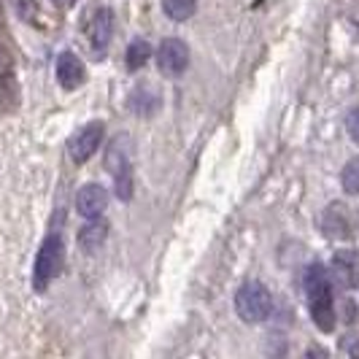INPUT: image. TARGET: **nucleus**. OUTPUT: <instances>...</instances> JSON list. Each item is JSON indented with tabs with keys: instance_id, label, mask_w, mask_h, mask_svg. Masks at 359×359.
<instances>
[{
	"instance_id": "obj_17",
	"label": "nucleus",
	"mask_w": 359,
	"mask_h": 359,
	"mask_svg": "<svg viewBox=\"0 0 359 359\" xmlns=\"http://www.w3.org/2000/svg\"><path fill=\"white\" fill-rule=\"evenodd\" d=\"M54 3H60V6H73L76 0H54Z\"/></svg>"
},
{
	"instance_id": "obj_5",
	"label": "nucleus",
	"mask_w": 359,
	"mask_h": 359,
	"mask_svg": "<svg viewBox=\"0 0 359 359\" xmlns=\"http://www.w3.org/2000/svg\"><path fill=\"white\" fill-rule=\"evenodd\" d=\"M330 273H332V281L341 289L359 287V252L357 249L335 252L332 262H330Z\"/></svg>"
},
{
	"instance_id": "obj_4",
	"label": "nucleus",
	"mask_w": 359,
	"mask_h": 359,
	"mask_svg": "<svg viewBox=\"0 0 359 359\" xmlns=\"http://www.w3.org/2000/svg\"><path fill=\"white\" fill-rule=\"evenodd\" d=\"M157 65L165 76H181L189 65V49L187 43L179 41V38H168L160 43V52H157Z\"/></svg>"
},
{
	"instance_id": "obj_3",
	"label": "nucleus",
	"mask_w": 359,
	"mask_h": 359,
	"mask_svg": "<svg viewBox=\"0 0 359 359\" xmlns=\"http://www.w3.org/2000/svg\"><path fill=\"white\" fill-rule=\"evenodd\" d=\"M62 262H65L62 238H60V235H49V238L41 243V249H38L36 268H33V287H36L38 292H43V289L49 287L54 278L60 276Z\"/></svg>"
},
{
	"instance_id": "obj_16",
	"label": "nucleus",
	"mask_w": 359,
	"mask_h": 359,
	"mask_svg": "<svg viewBox=\"0 0 359 359\" xmlns=\"http://www.w3.org/2000/svg\"><path fill=\"white\" fill-rule=\"evenodd\" d=\"M343 348H346L348 354H354V357H359V341H357V343L346 341V343H343Z\"/></svg>"
},
{
	"instance_id": "obj_11",
	"label": "nucleus",
	"mask_w": 359,
	"mask_h": 359,
	"mask_svg": "<svg viewBox=\"0 0 359 359\" xmlns=\"http://www.w3.org/2000/svg\"><path fill=\"white\" fill-rule=\"evenodd\" d=\"M108 235V224L106 222H97V219H90L81 230H79V246L84 249V252H97L100 246H103V241H106Z\"/></svg>"
},
{
	"instance_id": "obj_7",
	"label": "nucleus",
	"mask_w": 359,
	"mask_h": 359,
	"mask_svg": "<svg viewBox=\"0 0 359 359\" xmlns=\"http://www.w3.org/2000/svg\"><path fill=\"white\" fill-rule=\"evenodd\" d=\"M108 208V192L97 184H87L76 195V211L84 219H97Z\"/></svg>"
},
{
	"instance_id": "obj_13",
	"label": "nucleus",
	"mask_w": 359,
	"mask_h": 359,
	"mask_svg": "<svg viewBox=\"0 0 359 359\" xmlns=\"http://www.w3.org/2000/svg\"><path fill=\"white\" fill-rule=\"evenodd\" d=\"M195 6L198 0H162V8L165 14L173 19V22H184L195 14Z\"/></svg>"
},
{
	"instance_id": "obj_9",
	"label": "nucleus",
	"mask_w": 359,
	"mask_h": 359,
	"mask_svg": "<svg viewBox=\"0 0 359 359\" xmlns=\"http://www.w3.org/2000/svg\"><path fill=\"white\" fill-rule=\"evenodd\" d=\"M111 33H114V14L108 8H97L92 14L90 25H87V36H90L92 46L95 49H106L108 41H111Z\"/></svg>"
},
{
	"instance_id": "obj_2",
	"label": "nucleus",
	"mask_w": 359,
	"mask_h": 359,
	"mask_svg": "<svg viewBox=\"0 0 359 359\" xmlns=\"http://www.w3.org/2000/svg\"><path fill=\"white\" fill-rule=\"evenodd\" d=\"M235 311L243 322L259 324L265 322L273 311V297H270V289L259 281H246L243 287L238 289L235 294Z\"/></svg>"
},
{
	"instance_id": "obj_10",
	"label": "nucleus",
	"mask_w": 359,
	"mask_h": 359,
	"mask_svg": "<svg viewBox=\"0 0 359 359\" xmlns=\"http://www.w3.org/2000/svg\"><path fill=\"white\" fill-rule=\"evenodd\" d=\"M322 227L330 238H346L351 233V222L346 216V208L343 205H330L322 216Z\"/></svg>"
},
{
	"instance_id": "obj_8",
	"label": "nucleus",
	"mask_w": 359,
	"mask_h": 359,
	"mask_svg": "<svg viewBox=\"0 0 359 359\" xmlns=\"http://www.w3.org/2000/svg\"><path fill=\"white\" fill-rule=\"evenodd\" d=\"M87 79V71H84V62L76 57L73 52H62L57 57V81L65 87V90H76L81 87Z\"/></svg>"
},
{
	"instance_id": "obj_1",
	"label": "nucleus",
	"mask_w": 359,
	"mask_h": 359,
	"mask_svg": "<svg viewBox=\"0 0 359 359\" xmlns=\"http://www.w3.org/2000/svg\"><path fill=\"white\" fill-rule=\"evenodd\" d=\"M306 294H308V306H311L313 324H316L322 332H332V330H335L332 281H330V273H327L322 265H311V268H308Z\"/></svg>"
},
{
	"instance_id": "obj_14",
	"label": "nucleus",
	"mask_w": 359,
	"mask_h": 359,
	"mask_svg": "<svg viewBox=\"0 0 359 359\" xmlns=\"http://www.w3.org/2000/svg\"><path fill=\"white\" fill-rule=\"evenodd\" d=\"M341 181H343V189H346V192L357 195V192H359V157H357V160H351L346 168H343Z\"/></svg>"
},
{
	"instance_id": "obj_6",
	"label": "nucleus",
	"mask_w": 359,
	"mask_h": 359,
	"mask_svg": "<svg viewBox=\"0 0 359 359\" xmlns=\"http://www.w3.org/2000/svg\"><path fill=\"white\" fill-rule=\"evenodd\" d=\"M100 141H103V125L100 122H90L84 130H79L68 144V151H71V160L76 165H84L92 154L100 149Z\"/></svg>"
},
{
	"instance_id": "obj_12",
	"label": "nucleus",
	"mask_w": 359,
	"mask_h": 359,
	"mask_svg": "<svg viewBox=\"0 0 359 359\" xmlns=\"http://www.w3.org/2000/svg\"><path fill=\"white\" fill-rule=\"evenodd\" d=\"M149 57H151V46L146 43V41H133L130 46H127V68L130 71H138V68H144L146 62H149Z\"/></svg>"
},
{
	"instance_id": "obj_15",
	"label": "nucleus",
	"mask_w": 359,
	"mask_h": 359,
	"mask_svg": "<svg viewBox=\"0 0 359 359\" xmlns=\"http://www.w3.org/2000/svg\"><path fill=\"white\" fill-rule=\"evenodd\" d=\"M346 130H348L351 141H354V144H359V108H354V111L346 116Z\"/></svg>"
}]
</instances>
